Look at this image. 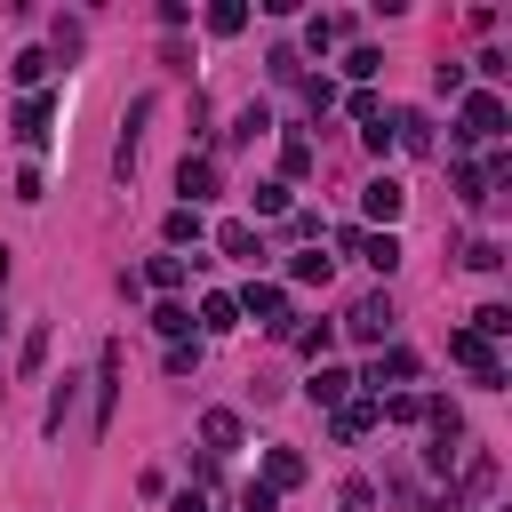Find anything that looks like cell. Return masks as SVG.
<instances>
[{"label": "cell", "mask_w": 512, "mask_h": 512, "mask_svg": "<svg viewBox=\"0 0 512 512\" xmlns=\"http://www.w3.org/2000/svg\"><path fill=\"white\" fill-rule=\"evenodd\" d=\"M200 328H208V336H232V328H240V304H232V296H200Z\"/></svg>", "instance_id": "21"}, {"label": "cell", "mask_w": 512, "mask_h": 512, "mask_svg": "<svg viewBox=\"0 0 512 512\" xmlns=\"http://www.w3.org/2000/svg\"><path fill=\"white\" fill-rule=\"evenodd\" d=\"M296 480H304V456H296V448H264V488L280 496V488H296Z\"/></svg>", "instance_id": "14"}, {"label": "cell", "mask_w": 512, "mask_h": 512, "mask_svg": "<svg viewBox=\"0 0 512 512\" xmlns=\"http://www.w3.org/2000/svg\"><path fill=\"white\" fill-rule=\"evenodd\" d=\"M448 184H456V200H464V208H488V200H496L488 168H472V160H456V168H448Z\"/></svg>", "instance_id": "9"}, {"label": "cell", "mask_w": 512, "mask_h": 512, "mask_svg": "<svg viewBox=\"0 0 512 512\" xmlns=\"http://www.w3.org/2000/svg\"><path fill=\"white\" fill-rule=\"evenodd\" d=\"M264 128H272V112H264V104H248V112H240V120L224 128V144H256Z\"/></svg>", "instance_id": "25"}, {"label": "cell", "mask_w": 512, "mask_h": 512, "mask_svg": "<svg viewBox=\"0 0 512 512\" xmlns=\"http://www.w3.org/2000/svg\"><path fill=\"white\" fill-rule=\"evenodd\" d=\"M216 248H224V256H240V264H264V240H256V224H224V232H216Z\"/></svg>", "instance_id": "17"}, {"label": "cell", "mask_w": 512, "mask_h": 512, "mask_svg": "<svg viewBox=\"0 0 512 512\" xmlns=\"http://www.w3.org/2000/svg\"><path fill=\"white\" fill-rule=\"evenodd\" d=\"M168 512H208V496H200V488H184V496H176Z\"/></svg>", "instance_id": "36"}, {"label": "cell", "mask_w": 512, "mask_h": 512, "mask_svg": "<svg viewBox=\"0 0 512 512\" xmlns=\"http://www.w3.org/2000/svg\"><path fill=\"white\" fill-rule=\"evenodd\" d=\"M352 256H360V264H376V272H392V264H400V240H392V232H360V240H352Z\"/></svg>", "instance_id": "18"}, {"label": "cell", "mask_w": 512, "mask_h": 512, "mask_svg": "<svg viewBox=\"0 0 512 512\" xmlns=\"http://www.w3.org/2000/svg\"><path fill=\"white\" fill-rule=\"evenodd\" d=\"M464 264H472V272H496V264H504V248H496V240H472V248H464Z\"/></svg>", "instance_id": "30"}, {"label": "cell", "mask_w": 512, "mask_h": 512, "mask_svg": "<svg viewBox=\"0 0 512 512\" xmlns=\"http://www.w3.org/2000/svg\"><path fill=\"white\" fill-rule=\"evenodd\" d=\"M296 352H312V360H328V320H320V328H296Z\"/></svg>", "instance_id": "33"}, {"label": "cell", "mask_w": 512, "mask_h": 512, "mask_svg": "<svg viewBox=\"0 0 512 512\" xmlns=\"http://www.w3.org/2000/svg\"><path fill=\"white\" fill-rule=\"evenodd\" d=\"M288 272H296L304 288H328V256H320V248H304V256H288Z\"/></svg>", "instance_id": "26"}, {"label": "cell", "mask_w": 512, "mask_h": 512, "mask_svg": "<svg viewBox=\"0 0 512 512\" xmlns=\"http://www.w3.org/2000/svg\"><path fill=\"white\" fill-rule=\"evenodd\" d=\"M344 392H352V376L320 360V368H312V400H320V408H344Z\"/></svg>", "instance_id": "22"}, {"label": "cell", "mask_w": 512, "mask_h": 512, "mask_svg": "<svg viewBox=\"0 0 512 512\" xmlns=\"http://www.w3.org/2000/svg\"><path fill=\"white\" fill-rule=\"evenodd\" d=\"M248 320H264L272 336H296V312H288V288H272V280H248V296H232Z\"/></svg>", "instance_id": "2"}, {"label": "cell", "mask_w": 512, "mask_h": 512, "mask_svg": "<svg viewBox=\"0 0 512 512\" xmlns=\"http://www.w3.org/2000/svg\"><path fill=\"white\" fill-rule=\"evenodd\" d=\"M0 336H8V312H0Z\"/></svg>", "instance_id": "37"}, {"label": "cell", "mask_w": 512, "mask_h": 512, "mask_svg": "<svg viewBox=\"0 0 512 512\" xmlns=\"http://www.w3.org/2000/svg\"><path fill=\"white\" fill-rule=\"evenodd\" d=\"M200 440H208V456H232V448H240V416H232V408H208V416H200Z\"/></svg>", "instance_id": "10"}, {"label": "cell", "mask_w": 512, "mask_h": 512, "mask_svg": "<svg viewBox=\"0 0 512 512\" xmlns=\"http://www.w3.org/2000/svg\"><path fill=\"white\" fill-rule=\"evenodd\" d=\"M192 368H200V336L192 344H168V376H192Z\"/></svg>", "instance_id": "31"}, {"label": "cell", "mask_w": 512, "mask_h": 512, "mask_svg": "<svg viewBox=\"0 0 512 512\" xmlns=\"http://www.w3.org/2000/svg\"><path fill=\"white\" fill-rule=\"evenodd\" d=\"M448 360H464V368L480 376V392H496V384H504V360H496V352H488L472 328H456V336H448Z\"/></svg>", "instance_id": "3"}, {"label": "cell", "mask_w": 512, "mask_h": 512, "mask_svg": "<svg viewBox=\"0 0 512 512\" xmlns=\"http://www.w3.org/2000/svg\"><path fill=\"white\" fill-rule=\"evenodd\" d=\"M16 144H32V152L48 144V96H24L16 104Z\"/></svg>", "instance_id": "11"}, {"label": "cell", "mask_w": 512, "mask_h": 512, "mask_svg": "<svg viewBox=\"0 0 512 512\" xmlns=\"http://www.w3.org/2000/svg\"><path fill=\"white\" fill-rule=\"evenodd\" d=\"M360 208H368V216H376V224H384V232H392V216H400V208H408V192H400V176H376V184H368V192H360Z\"/></svg>", "instance_id": "8"}, {"label": "cell", "mask_w": 512, "mask_h": 512, "mask_svg": "<svg viewBox=\"0 0 512 512\" xmlns=\"http://www.w3.org/2000/svg\"><path fill=\"white\" fill-rule=\"evenodd\" d=\"M336 40H344V16H312V24H304V48H312V56H328Z\"/></svg>", "instance_id": "24"}, {"label": "cell", "mask_w": 512, "mask_h": 512, "mask_svg": "<svg viewBox=\"0 0 512 512\" xmlns=\"http://www.w3.org/2000/svg\"><path fill=\"white\" fill-rule=\"evenodd\" d=\"M248 200H256V216H288V184H280V176H272V184H256Z\"/></svg>", "instance_id": "27"}, {"label": "cell", "mask_w": 512, "mask_h": 512, "mask_svg": "<svg viewBox=\"0 0 512 512\" xmlns=\"http://www.w3.org/2000/svg\"><path fill=\"white\" fill-rule=\"evenodd\" d=\"M312 160H320V152H312V136H296V128H288V136H280V184L312 176Z\"/></svg>", "instance_id": "12"}, {"label": "cell", "mask_w": 512, "mask_h": 512, "mask_svg": "<svg viewBox=\"0 0 512 512\" xmlns=\"http://www.w3.org/2000/svg\"><path fill=\"white\" fill-rule=\"evenodd\" d=\"M360 384H368V400H376L384 384H392V392H400V384H416V352H408V344H392V352H376Z\"/></svg>", "instance_id": "5"}, {"label": "cell", "mask_w": 512, "mask_h": 512, "mask_svg": "<svg viewBox=\"0 0 512 512\" xmlns=\"http://www.w3.org/2000/svg\"><path fill=\"white\" fill-rule=\"evenodd\" d=\"M144 280H152L160 296H176V288L192 280V264H184V256H152V264H144Z\"/></svg>", "instance_id": "20"}, {"label": "cell", "mask_w": 512, "mask_h": 512, "mask_svg": "<svg viewBox=\"0 0 512 512\" xmlns=\"http://www.w3.org/2000/svg\"><path fill=\"white\" fill-rule=\"evenodd\" d=\"M168 240H176V248L200 240V208H168Z\"/></svg>", "instance_id": "29"}, {"label": "cell", "mask_w": 512, "mask_h": 512, "mask_svg": "<svg viewBox=\"0 0 512 512\" xmlns=\"http://www.w3.org/2000/svg\"><path fill=\"white\" fill-rule=\"evenodd\" d=\"M8 80H16L24 96H32V88L48 80V48H16V56H8Z\"/></svg>", "instance_id": "15"}, {"label": "cell", "mask_w": 512, "mask_h": 512, "mask_svg": "<svg viewBox=\"0 0 512 512\" xmlns=\"http://www.w3.org/2000/svg\"><path fill=\"white\" fill-rule=\"evenodd\" d=\"M240 24H248L240 0H216V8H208V32H240Z\"/></svg>", "instance_id": "28"}, {"label": "cell", "mask_w": 512, "mask_h": 512, "mask_svg": "<svg viewBox=\"0 0 512 512\" xmlns=\"http://www.w3.org/2000/svg\"><path fill=\"white\" fill-rule=\"evenodd\" d=\"M64 408H72V376H64V384L48 392V432H64Z\"/></svg>", "instance_id": "34"}, {"label": "cell", "mask_w": 512, "mask_h": 512, "mask_svg": "<svg viewBox=\"0 0 512 512\" xmlns=\"http://www.w3.org/2000/svg\"><path fill=\"white\" fill-rule=\"evenodd\" d=\"M344 328H352L360 344H384V336H392V296H360V304L344 312Z\"/></svg>", "instance_id": "6"}, {"label": "cell", "mask_w": 512, "mask_h": 512, "mask_svg": "<svg viewBox=\"0 0 512 512\" xmlns=\"http://www.w3.org/2000/svg\"><path fill=\"white\" fill-rule=\"evenodd\" d=\"M384 416H376V400H344L336 408V440H360V432H376Z\"/></svg>", "instance_id": "19"}, {"label": "cell", "mask_w": 512, "mask_h": 512, "mask_svg": "<svg viewBox=\"0 0 512 512\" xmlns=\"http://www.w3.org/2000/svg\"><path fill=\"white\" fill-rule=\"evenodd\" d=\"M112 408H120V344H104V360H96V432L112 424Z\"/></svg>", "instance_id": "7"}, {"label": "cell", "mask_w": 512, "mask_h": 512, "mask_svg": "<svg viewBox=\"0 0 512 512\" xmlns=\"http://www.w3.org/2000/svg\"><path fill=\"white\" fill-rule=\"evenodd\" d=\"M496 136H504V96H496V88L464 96V112H456V144H496Z\"/></svg>", "instance_id": "1"}, {"label": "cell", "mask_w": 512, "mask_h": 512, "mask_svg": "<svg viewBox=\"0 0 512 512\" xmlns=\"http://www.w3.org/2000/svg\"><path fill=\"white\" fill-rule=\"evenodd\" d=\"M336 512H368V480H344V496H336Z\"/></svg>", "instance_id": "35"}, {"label": "cell", "mask_w": 512, "mask_h": 512, "mask_svg": "<svg viewBox=\"0 0 512 512\" xmlns=\"http://www.w3.org/2000/svg\"><path fill=\"white\" fill-rule=\"evenodd\" d=\"M392 144H408V152H432V120L408 104V112H392Z\"/></svg>", "instance_id": "16"}, {"label": "cell", "mask_w": 512, "mask_h": 512, "mask_svg": "<svg viewBox=\"0 0 512 512\" xmlns=\"http://www.w3.org/2000/svg\"><path fill=\"white\" fill-rule=\"evenodd\" d=\"M216 184H224V176H216V160H208V152H184V168H176V192H184V200H176V208L216 200Z\"/></svg>", "instance_id": "4"}, {"label": "cell", "mask_w": 512, "mask_h": 512, "mask_svg": "<svg viewBox=\"0 0 512 512\" xmlns=\"http://www.w3.org/2000/svg\"><path fill=\"white\" fill-rule=\"evenodd\" d=\"M472 336H480V344L512 336V304H480V312H472Z\"/></svg>", "instance_id": "23"}, {"label": "cell", "mask_w": 512, "mask_h": 512, "mask_svg": "<svg viewBox=\"0 0 512 512\" xmlns=\"http://www.w3.org/2000/svg\"><path fill=\"white\" fill-rule=\"evenodd\" d=\"M152 328H160L168 344H192V304H176V296H160V304H152Z\"/></svg>", "instance_id": "13"}, {"label": "cell", "mask_w": 512, "mask_h": 512, "mask_svg": "<svg viewBox=\"0 0 512 512\" xmlns=\"http://www.w3.org/2000/svg\"><path fill=\"white\" fill-rule=\"evenodd\" d=\"M240 512H280V496H272L264 480H248V488H240Z\"/></svg>", "instance_id": "32"}]
</instances>
